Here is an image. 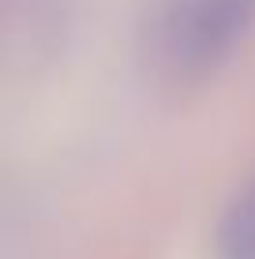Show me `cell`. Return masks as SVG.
Here are the masks:
<instances>
[{
  "instance_id": "cell-1",
  "label": "cell",
  "mask_w": 255,
  "mask_h": 259,
  "mask_svg": "<svg viewBox=\"0 0 255 259\" xmlns=\"http://www.w3.org/2000/svg\"><path fill=\"white\" fill-rule=\"evenodd\" d=\"M255 19V0H169L154 23V57L180 83L210 75Z\"/></svg>"
},
{
  "instance_id": "cell-2",
  "label": "cell",
  "mask_w": 255,
  "mask_h": 259,
  "mask_svg": "<svg viewBox=\"0 0 255 259\" xmlns=\"http://www.w3.org/2000/svg\"><path fill=\"white\" fill-rule=\"evenodd\" d=\"M218 259H255V181L229 199L214 233Z\"/></svg>"
}]
</instances>
